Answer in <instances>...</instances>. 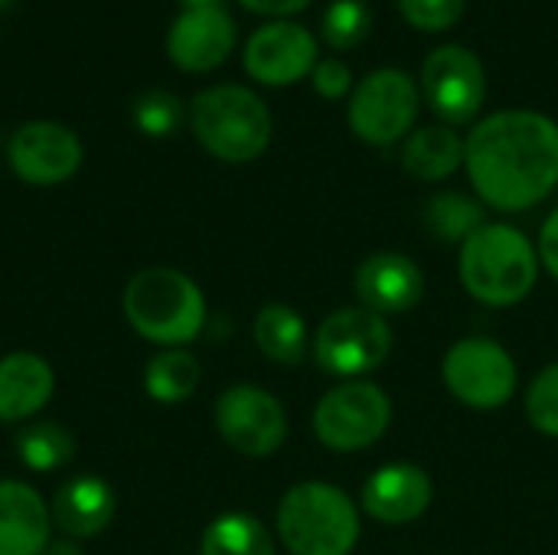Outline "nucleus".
Here are the masks:
<instances>
[{"instance_id": "f257e3e1", "label": "nucleus", "mask_w": 558, "mask_h": 555, "mask_svg": "<svg viewBox=\"0 0 558 555\" xmlns=\"http://www.w3.org/2000/svg\"><path fill=\"white\" fill-rule=\"evenodd\" d=\"M464 170L481 203L500 213L539 206L558 186V121L533 108L481 118L464 137Z\"/></svg>"}, {"instance_id": "f03ea898", "label": "nucleus", "mask_w": 558, "mask_h": 555, "mask_svg": "<svg viewBox=\"0 0 558 555\" xmlns=\"http://www.w3.org/2000/svg\"><path fill=\"white\" fill-rule=\"evenodd\" d=\"M539 281V252L507 222H487L461 245V285L487 307H513Z\"/></svg>"}, {"instance_id": "7ed1b4c3", "label": "nucleus", "mask_w": 558, "mask_h": 555, "mask_svg": "<svg viewBox=\"0 0 558 555\" xmlns=\"http://www.w3.org/2000/svg\"><path fill=\"white\" fill-rule=\"evenodd\" d=\"M121 311L137 337L163 350L193 343L206 327V298L199 285L167 265L137 272L124 285Z\"/></svg>"}, {"instance_id": "20e7f679", "label": "nucleus", "mask_w": 558, "mask_h": 555, "mask_svg": "<svg viewBox=\"0 0 558 555\" xmlns=\"http://www.w3.org/2000/svg\"><path fill=\"white\" fill-rule=\"evenodd\" d=\"M190 124L203 150L222 164L258 160L275 134V121L262 95L235 82L203 88L190 105Z\"/></svg>"}, {"instance_id": "39448f33", "label": "nucleus", "mask_w": 558, "mask_h": 555, "mask_svg": "<svg viewBox=\"0 0 558 555\" xmlns=\"http://www.w3.org/2000/svg\"><path fill=\"white\" fill-rule=\"evenodd\" d=\"M278 536L291 555H350L360 543V510L333 484H294L278 504Z\"/></svg>"}, {"instance_id": "423d86ee", "label": "nucleus", "mask_w": 558, "mask_h": 555, "mask_svg": "<svg viewBox=\"0 0 558 555\" xmlns=\"http://www.w3.org/2000/svg\"><path fill=\"white\" fill-rule=\"evenodd\" d=\"M418 108H422L418 82L396 65H383L353 85L347 105V124L363 144L389 147L412 134L418 121Z\"/></svg>"}, {"instance_id": "0eeeda50", "label": "nucleus", "mask_w": 558, "mask_h": 555, "mask_svg": "<svg viewBox=\"0 0 558 555\" xmlns=\"http://www.w3.org/2000/svg\"><path fill=\"white\" fill-rule=\"evenodd\" d=\"M392 353V327L369 307H340L317 327L314 360L324 373L360 379L379 370Z\"/></svg>"}, {"instance_id": "6e6552de", "label": "nucleus", "mask_w": 558, "mask_h": 555, "mask_svg": "<svg viewBox=\"0 0 558 555\" xmlns=\"http://www.w3.org/2000/svg\"><path fill=\"white\" fill-rule=\"evenodd\" d=\"M392 422V402L383 386L350 379L330 389L314 409V435L324 448L347 455L376 445Z\"/></svg>"}, {"instance_id": "1a4fd4ad", "label": "nucleus", "mask_w": 558, "mask_h": 555, "mask_svg": "<svg viewBox=\"0 0 558 555\" xmlns=\"http://www.w3.org/2000/svg\"><path fill=\"white\" fill-rule=\"evenodd\" d=\"M422 101L451 128L468 124L481 114L487 98V69L484 59L461 43L435 46L418 72Z\"/></svg>"}, {"instance_id": "9d476101", "label": "nucleus", "mask_w": 558, "mask_h": 555, "mask_svg": "<svg viewBox=\"0 0 558 555\" xmlns=\"http://www.w3.org/2000/svg\"><path fill=\"white\" fill-rule=\"evenodd\" d=\"M448 393L481 412L500 409L517 393V363L513 357L487 337L458 340L441 363Z\"/></svg>"}, {"instance_id": "9b49d317", "label": "nucleus", "mask_w": 558, "mask_h": 555, "mask_svg": "<svg viewBox=\"0 0 558 555\" xmlns=\"http://www.w3.org/2000/svg\"><path fill=\"white\" fill-rule=\"evenodd\" d=\"M216 429L232 451L271 458L288 442V412L268 389L239 383L216 399Z\"/></svg>"}, {"instance_id": "f8f14e48", "label": "nucleus", "mask_w": 558, "mask_h": 555, "mask_svg": "<svg viewBox=\"0 0 558 555\" xmlns=\"http://www.w3.org/2000/svg\"><path fill=\"white\" fill-rule=\"evenodd\" d=\"M242 62L255 82L284 88L314 72V65L320 62V49L307 26L294 20H268L248 36Z\"/></svg>"}, {"instance_id": "ddd939ff", "label": "nucleus", "mask_w": 558, "mask_h": 555, "mask_svg": "<svg viewBox=\"0 0 558 555\" xmlns=\"http://www.w3.org/2000/svg\"><path fill=\"white\" fill-rule=\"evenodd\" d=\"M10 170L29 186H56L78 173L82 141L59 121H29L7 144Z\"/></svg>"}, {"instance_id": "4468645a", "label": "nucleus", "mask_w": 558, "mask_h": 555, "mask_svg": "<svg viewBox=\"0 0 558 555\" xmlns=\"http://www.w3.org/2000/svg\"><path fill=\"white\" fill-rule=\"evenodd\" d=\"M235 20L226 3L216 7H183L167 33V52L183 72H213L235 49Z\"/></svg>"}, {"instance_id": "2eb2a0df", "label": "nucleus", "mask_w": 558, "mask_h": 555, "mask_svg": "<svg viewBox=\"0 0 558 555\" xmlns=\"http://www.w3.org/2000/svg\"><path fill=\"white\" fill-rule=\"evenodd\" d=\"M432 500H435V484L428 471L409 461L383 464L363 484V510L386 527L415 523L418 517H425Z\"/></svg>"}, {"instance_id": "dca6fc26", "label": "nucleus", "mask_w": 558, "mask_h": 555, "mask_svg": "<svg viewBox=\"0 0 558 555\" xmlns=\"http://www.w3.org/2000/svg\"><path fill=\"white\" fill-rule=\"evenodd\" d=\"M356 298L363 307L376 314H405L412 311L425 294V275L415 265V258L402 252H376L363 258L353 278Z\"/></svg>"}, {"instance_id": "f3484780", "label": "nucleus", "mask_w": 558, "mask_h": 555, "mask_svg": "<svg viewBox=\"0 0 558 555\" xmlns=\"http://www.w3.org/2000/svg\"><path fill=\"white\" fill-rule=\"evenodd\" d=\"M52 530L49 504L23 481H0V555H43Z\"/></svg>"}, {"instance_id": "a211bd4d", "label": "nucleus", "mask_w": 558, "mask_h": 555, "mask_svg": "<svg viewBox=\"0 0 558 555\" xmlns=\"http://www.w3.org/2000/svg\"><path fill=\"white\" fill-rule=\"evenodd\" d=\"M114 507H118V500H114V491L108 481H101L95 474H78V478H69L56 491L49 514H52V523L69 540H92L111 527Z\"/></svg>"}, {"instance_id": "6ab92c4d", "label": "nucleus", "mask_w": 558, "mask_h": 555, "mask_svg": "<svg viewBox=\"0 0 558 555\" xmlns=\"http://www.w3.org/2000/svg\"><path fill=\"white\" fill-rule=\"evenodd\" d=\"M56 393V373L39 353H10L0 360V422L36 419Z\"/></svg>"}, {"instance_id": "aec40b11", "label": "nucleus", "mask_w": 558, "mask_h": 555, "mask_svg": "<svg viewBox=\"0 0 558 555\" xmlns=\"http://www.w3.org/2000/svg\"><path fill=\"white\" fill-rule=\"evenodd\" d=\"M399 160L415 180L441 183L464 167V137L451 124H425L402 141Z\"/></svg>"}, {"instance_id": "412c9836", "label": "nucleus", "mask_w": 558, "mask_h": 555, "mask_svg": "<svg viewBox=\"0 0 558 555\" xmlns=\"http://www.w3.org/2000/svg\"><path fill=\"white\" fill-rule=\"evenodd\" d=\"M255 343L258 350L281 366H298L307 357V324L304 317L288 304H268L255 317Z\"/></svg>"}, {"instance_id": "4be33fe9", "label": "nucleus", "mask_w": 558, "mask_h": 555, "mask_svg": "<svg viewBox=\"0 0 558 555\" xmlns=\"http://www.w3.org/2000/svg\"><path fill=\"white\" fill-rule=\"evenodd\" d=\"M199 386V360L183 347H167L144 366V389L160 406L186 402Z\"/></svg>"}, {"instance_id": "5701e85b", "label": "nucleus", "mask_w": 558, "mask_h": 555, "mask_svg": "<svg viewBox=\"0 0 558 555\" xmlns=\"http://www.w3.org/2000/svg\"><path fill=\"white\" fill-rule=\"evenodd\" d=\"M199 555H275V540L258 517L222 514L206 527Z\"/></svg>"}, {"instance_id": "b1692460", "label": "nucleus", "mask_w": 558, "mask_h": 555, "mask_svg": "<svg viewBox=\"0 0 558 555\" xmlns=\"http://www.w3.org/2000/svg\"><path fill=\"white\" fill-rule=\"evenodd\" d=\"M425 226L432 229V236L438 242H468L477 229H484V203H477L474 196L468 193H454V190H445V193H435L428 203H425Z\"/></svg>"}, {"instance_id": "393cba45", "label": "nucleus", "mask_w": 558, "mask_h": 555, "mask_svg": "<svg viewBox=\"0 0 558 555\" xmlns=\"http://www.w3.org/2000/svg\"><path fill=\"white\" fill-rule=\"evenodd\" d=\"M16 458L36 474L59 471L75 458V438L59 422L36 419V422L23 425V432L16 435Z\"/></svg>"}, {"instance_id": "a878e982", "label": "nucleus", "mask_w": 558, "mask_h": 555, "mask_svg": "<svg viewBox=\"0 0 558 555\" xmlns=\"http://www.w3.org/2000/svg\"><path fill=\"white\" fill-rule=\"evenodd\" d=\"M373 33V13L366 0H330V7L320 16V39L337 49H356Z\"/></svg>"}, {"instance_id": "bb28decb", "label": "nucleus", "mask_w": 558, "mask_h": 555, "mask_svg": "<svg viewBox=\"0 0 558 555\" xmlns=\"http://www.w3.org/2000/svg\"><path fill=\"white\" fill-rule=\"evenodd\" d=\"M180 121H183V105L173 92L154 88L134 101V124L147 137H170L180 128Z\"/></svg>"}, {"instance_id": "cd10ccee", "label": "nucleus", "mask_w": 558, "mask_h": 555, "mask_svg": "<svg viewBox=\"0 0 558 555\" xmlns=\"http://www.w3.org/2000/svg\"><path fill=\"white\" fill-rule=\"evenodd\" d=\"M526 419L536 432L558 438V363H549L526 389Z\"/></svg>"}, {"instance_id": "c85d7f7f", "label": "nucleus", "mask_w": 558, "mask_h": 555, "mask_svg": "<svg viewBox=\"0 0 558 555\" xmlns=\"http://www.w3.org/2000/svg\"><path fill=\"white\" fill-rule=\"evenodd\" d=\"M396 7L409 26L422 33H445L464 16L468 0H396Z\"/></svg>"}, {"instance_id": "c756f323", "label": "nucleus", "mask_w": 558, "mask_h": 555, "mask_svg": "<svg viewBox=\"0 0 558 555\" xmlns=\"http://www.w3.org/2000/svg\"><path fill=\"white\" fill-rule=\"evenodd\" d=\"M311 82H314V92L320 95V98H330V101H337V98H347L350 92H353V72H350V65L343 62V59H320L317 65H314V72H311Z\"/></svg>"}, {"instance_id": "7c9ffc66", "label": "nucleus", "mask_w": 558, "mask_h": 555, "mask_svg": "<svg viewBox=\"0 0 558 555\" xmlns=\"http://www.w3.org/2000/svg\"><path fill=\"white\" fill-rule=\"evenodd\" d=\"M536 252H539V265L558 281V209L543 222Z\"/></svg>"}, {"instance_id": "2f4dec72", "label": "nucleus", "mask_w": 558, "mask_h": 555, "mask_svg": "<svg viewBox=\"0 0 558 555\" xmlns=\"http://www.w3.org/2000/svg\"><path fill=\"white\" fill-rule=\"evenodd\" d=\"M245 10L258 13V16H271V20H288L301 10H307L314 0H239Z\"/></svg>"}, {"instance_id": "473e14b6", "label": "nucleus", "mask_w": 558, "mask_h": 555, "mask_svg": "<svg viewBox=\"0 0 558 555\" xmlns=\"http://www.w3.org/2000/svg\"><path fill=\"white\" fill-rule=\"evenodd\" d=\"M43 555H85V553H82V546H78L75 540H69V536H65V540H52Z\"/></svg>"}, {"instance_id": "72a5a7b5", "label": "nucleus", "mask_w": 558, "mask_h": 555, "mask_svg": "<svg viewBox=\"0 0 558 555\" xmlns=\"http://www.w3.org/2000/svg\"><path fill=\"white\" fill-rule=\"evenodd\" d=\"M222 0H183V7H216Z\"/></svg>"}, {"instance_id": "f704fd0d", "label": "nucleus", "mask_w": 558, "mask_h": 555, "mask_svg": "<svg viewBox=\"0 0 558 555\" xmlns=\"http://www.w3.org/2000/svg\"><path fill=\"white\" fill-rule=\"evenodd\" d=\"M3 3H10V0H0V7H3Z\"/></svg>"}]
</instances>
